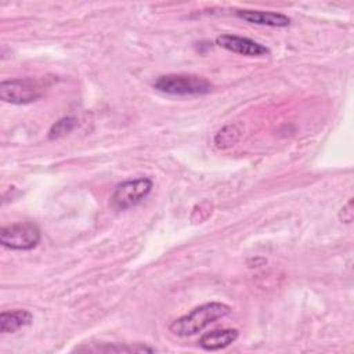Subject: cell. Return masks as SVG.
Masks as SVG:
<instances>
[{"mask_svg": "<svg viewBox=\"0 0 354 354\" xmlns=\"http://www.w3.org/2000/svg\"><path fill=\"white\" fill-rule=\"evenodd\" d=\"M231 313V307L225 303L210 301L202 306L195 307L188 314L174 319L169 329L177 336H192L202 332L206 326L216 322L217 319L224 318Z\"/></svg>", "mask_w": 354, "mask_h": 354, "instance_id": "6da1fadb", "label": "cell"}, {"mask_svg": "<svg viewBox=\"0 0 354 354\" xmlns=\"http://www.w3.org/2000/svg\"><path fill=\"white\" fill-rule=\"evenodd\" d=\"M152 86L158 91L170 95H205L212 90V83L207 79L188 73L162 75Z\"/></svg>", "mask_w": 354, "mask_h": 354, "instance_id": "7a4b0ae2", "label": "cell"}, {"mask_svg": "<svg viewBox=\"0 0 354 354\" xmlns=\"http://www.w3.org/2000/svg\"><path fill=\"white\" fill-rule=\"evenodd\" d=\"M153 183L148 177L126 180L115 185L109 205L115 210H127L138 205L152 191Z\"/></svg>", "mask_w": 354, "mask_h": 354, "instance_id": "3957f363", "label": "cell"}, {"mask_svg": "<svg viewBox=\"0 0 354 354\" xmlns=\"http://www.w3.org/2000/svg\"><path fill=\"white\" fill-rule=\"evenodd\" d=\"M44 94V87L40 82L25 79H10L0 83V100L14 105H25L37 101Z\"/></svg>", "mask_w": 354, "mask_h": 354, "instance_id": "277c9868", "label": "cell"}, {"mask_svg": "<svg viewBox=\"0 0 354 354\" xmlns=\"http://www.w3.org/2000/svg\"><path fill=\"white\" fill-rule=\"evenodd\" d=\"M41 239L40 230L30 223H14L1 227L0 242L11 250H32Z\"/></svg>", "mask_w": 354, "mask_h": 354, "instance_id": "5b68a950", "label": "cell"}, {"mask_svg": "<svg viewBox=\"0 0 354 354\" xmlns=\"http://www.w3.org/2000/svg\"><path fill=\"white\" fill-rule=\"evenodd\" d=\"M216 44L220 46L221 48H225L228 51H232L235 54L241 55H248V57H263L270 53V50L249 37L245 36H238V35H231V33H223L216 37Z\"/></svg>", "mask_w": 354, "mask_h": 354, "instance_id": "8992f818", "label": "cell"}, {"mask_svg": "<svg viewBox=\"0 0 354 354\" xmlns=\"http://www.w3.org/2000/svg\"><path fill=\"white\" fill-rule=\"evenodd\" d=\"M236 17L256 25H266L274 28H285L290 25V18L281 12L260 11V10H238Z\"/></svg>", "mask_w": 354, "mask_h": 354, "instance_id": "52a82bcc", "label": "cell"}, {"mask_svg": "<svg viewBox=\"0 0 354 354\" xmlns=\"http://www.w3.org/2000/svg\"><path fill=\"white\" fill-rule=\"evenodd\" d=\"M238 336L239 333L236 329H214L202 335L198 343L206 351H217L232 344Z\"/></svg>", "mask_w": 354, "mask_h": 354, "instance_id": "ba28073f", "label": "cell"}, {"mask_svg": "<svg viewBox=\"0 0 354 354\" xmlns=\"http://www.w3.org/2000/svg\"><path fill=\"white\" fill-rule=\"evenodd\" d=\"M33 317L26 310H12L3 311L0 314V332L1 333H14L18 329L30 325Z\"/></svg>", "mask_w": 354, "mask_h": 354, "instance_id": "9c48e42d", "label": "cell"}, {"mask_svg": "<svg viewBox=\"0 0 354 354\" xmlns=\"http://www.w3.org/2000/svg\"><path fill=\"white\" fill-rule=\"evenodd\" d=\"M77 126V120L75 118H61L59 120H57L48 131V138L50 140H57L61 137H65L66 134H69L75 127Z\"/></svg>", "mask_w": 354, "mask_h": 354, "instance_id": "30bf717a", "label": "cell"}, {"mask_svg": "<svg viewBox=\"0 0 354 354\" xmlns=\"http://www.w3.org/2000/svg\"><path fill=\"white\" fill-rule=\"evenodd\" d=\"M238 130L235 129V127H232V126H230V133H227V127H224L223 130H220L218 133H217V136H216V144L218 145V147H225V145H231L232 142H235L236 141V138H238Z\"/></svg>", "mask_w": 354, "mask_h": 354, "instance_id": "8fae6325", "label": "cell"}, {"mask_svg": "<svg viewBox=\"0 0 354 354\" xmlns=\"http://www.w3.org/2000/svg\"><path fill=\"white\" fill-rule=\"evenodd\" d=\"M353 214H354L353 213V199H348V202L342 207L339 217L343 223L350 224L353 221Z\"/></svg>", "mask_w": 354, "mask_h": 354, "instance_id": "7c38bea8", "label": "cell"}]
</instances>
